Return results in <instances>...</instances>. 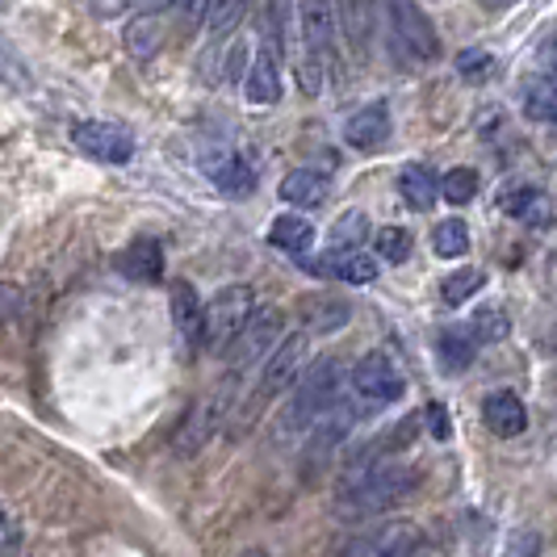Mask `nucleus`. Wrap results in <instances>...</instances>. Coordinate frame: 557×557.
<instances>
[{
	"instance_id": "obj_1",
	"label": "nucleus",
	"mask_w": 557,
	"mask_h": 557,
	"mask_svg": "<svg viewBox=\"0 0 557 557\" xmlns=\"http://www.w3.org/2000/svg\"><path fill=\"white\" fill-rule=\"evenodd\" d=\"M416 491V474L398 461H377V466H361L339 482V499L335 507L348 511V516H377V511H391L398 503L411 499Z\"/></svg>"
},
{
	"instance_id": "obj_2",
	"label": "nucleus",
	"mask_w": 557,
	"mask_h": 557,
	"mask_svg": "<svg viewBox=\"0 0 557 557\" xmlns=\"http://www.w3.org/2000/svg\"><path fill=\"white\" fill-rule=\"evenodd\" d=\"M348 391V377H344V364L332 361V357H323V361H314L302 373V382H298V391L289 394V407H285V432H302V428H314L319 419L327 416L332 407H339V398Z\"/></svg>"
},
{
	"instance_id": "obj_3",
	"label": "nucleus",
	"mask_w": 557,
	"mask_h": 557,
	"mask_svg": "<svg viewBox=\"0 0 557 557\" xmlns=\"http://www.w3.org/2000/svg\"><path fill=\"white\" fill-rule=\"evenodd\" d=\"M382 4H386V38H391V51L398 55V63H407V67L436 63L441 38L416 0H382Z\"/></svg>"
},
{
	"instance_id": "obj_4",
	"label": "nucleus",
	"mask_w": 557,
	"mask_h": 557,
	"mask_svg": "<svg viewBox=\"0 0 557 557\" xmlns=\"http://www.w3.org/2000/svg\"><path fill=\"white\" fill-rule=\"evenodd\" d=\"M251 289L248 285H226L214 294L210 307H201V344L214 348V352H226L231 339L239 335V327L248 323L251 314Z\"/></svg>"
},
{
	"instance_id": "obj_5",
	"label": "nucleus",
	"mask_w": 557,
	"mask_h": 557,
	"mask_svg": "<svg viewBox=\"0 0 557 557\" xmlns=\"http://www.w3.org/2000/svg\"><path fill=\"white\" fill-rule=\"evenodd\" d=\"M281 310L277 307H264V310H251L248 323L239 327V335L231 339V348H226V357L235 369H251V364H260L273 348H277L281 339Z\"/></svg>"
},
{
	"instance_id": "obj_6",
	"label": "nucleus",
	"mask_w": 557,
	"mask_h": 557,
	"mask_svg": "<svg viewBox=\"0 0 557 557\" xmlns=\"http://www.w3.org/2000/svg\"><path fill=\"white\" fill-rule=\"evenodd\" d=\"M72 143L81 147L84 156L101 160V164H126L135 156V135L122 126V122H101V117H88L72 131Z\"/></svg>"
},
{
	"instance_id": "obj_7",
	"label": "nucleus",
	"mask_w": 557,
	"mask_h": 557,
	"mask_svg": "<svg viewBox=\"0 0 557 557\" xmlns=\"http://www.w3.org/2000/svg\"><path fill=\"white\" fill-rule=\"evenodd\" d=\"M307 348H310V339L302 332L277 339V348L264 357V369H260V398H277L281 391L294 386L298 369L307 361Z\"/></svg>"
},
{
	"instance_id": "obj_8",
	"label": "nucleus",
	"mask_w": 557,
	"mask_h": 557,
	"mask_svg": "<svg viewBox=\"0 0 557 557\" xmlns=\"http://www.w3.org/2000/svg\"><path fill=\"white\" fill-rule=\"evenodd\" d=\"M352 391L373 398V403H398L403 398V373L386 352H364L361 361L352 364Z\"/></svg>"
},
{
	"instance_id": "obj_9",
	"label": "nucleus",
	"mask_w": 557,
	"mask_h": 557,
	"mask_svg": "<svg viewBox=\"0 0 557 557\" xmlns=\"http://www.w3.org/2000/svg\"><path fill=\"white\" fill-rule=\"evenodd\" d=\"M332 13H335V22H339L344 42L352 47V55L369 59L373 34H377V0H335Z\"/></svg>"
},
{
	"instance_id": "obj_10",
	"label": "nucleus",
	"mask_w": 557,
	"mask_h": 557,
	"mask_svg": "<svg viewBox=\"0 0 557 557\" xmlns=\"http://www.w3.org/2000/svg\"><path fill=\"white\" fill-rule=\"evenodd\" d=\"M298 26H302V42H307V59L327 63L335 42V13L332 0H298Z\"/></svg>"
},
{
	"instance_id": "obj_11",
	"label": "nucleus",
	"mask_w": 557,
	"mask_h": 557,
	"mask_svg": "<svg viewBox=\"0 0 557 557\" xmlns=\"http://www.w3.org/2000/svg\"><path fill=\"white\" fill-rule=\"evenodd\" d=\"M302 269H307V273H319V277L348 281V285H364V281L377 277V260L357 248H348V251L332 248L327 256H319V260H302Z\"/></svg>"
},
{
	"instance_id": "obj_12",
	"label": "nucleus",
	"mask_w": 557,
	"mask_h": 557,
	"mask_svg": "<svg viewBox=\"0 0 557 557\" xmlns=\"http://www.w3.org/2000/svg\"><path fill=\"white\" fill-rule=\"evenodd\" d=\"M386 139H391V110L382 101L364 106V110H357L344 122V143L357 147V151H373V147H382Z\"/></svg>"
},
{
	"instance_id": "obj_13",
	"label": "nucleus",
	"mask_w": 557,
	"mask_h": 557,
	"mask_svg": "<svg viewBox=\"0 0 557 557\" xmlns=\"http://www.w3.org/2000/svg\"><path fill=\"white\" fill-rule=\"evenodd\" d=\"M482 419H486V428H491L495 436L511 441V436H520V432L529 428V407L511 391H495L482 403Z\"/></svg>"
},
{
	"instance_id": "obj_14",
	"label": "nucleus",
	"mask_w": 557,
	"mask_h": 557,
	"mask_svg": "<svg viewBox=\"0 0 557 557\" xmlns=\"http://www.w3.org/2000/svg\"><path fill=\"white\" fill-rule=\"evenodd\" d=\"M244 97L251 106H277L281 101V67L269 47L251 59L248 76H244Z\"/></svg>"
},
{
	"instance_id": "obj_15",
	"label": "nucleus",
	"mask_w": 557,
	"mask_h": 557,
	"mask_svg": "<svg viewBox=\"0 0 557 557\" xmlns=\"http://www.w3.org/2000/svg\"><path fill=\"white\" fill-rule=\"evenodd\" d=\"M168 302H172L176 335H181L189 348H197V344H201V298H197V289L189 281H176L172 294H168Z\"/></svg>"
},
{
	"instance_id": "obj_16",
	"label": "nucleus",
	"mask_w": 557,
	"mask_h": 557,
	"mask_svg": "<svg viewBox=\"0 0 557 557\" xmlns=\"http://www.w3.org/2000/svg\"><path fill=\"white\" fill-rule=\"evenodd\" d=\"M352 423H357V411H348V407H332L327 416L310 428V448H307V453L314 457V461H323L332 448L344 445V436L352 432Z\"/></svg>"
},
{
	"instance_id": "obj_17",
	"label": "nucleus",
	"mask_w": 557,
	"mask_h": 557,
	"mask_svg": "<svg viewBox=\"0 0 557 557\" xmlns=\"http://www.w3.org/2000/svg\"><path fill=\"white\" fill-rule=\"evenodd\" d=\"M206 172H210V181L223 189V194H251L256 189V168L239 156V151H223L219 160H210L206 164Z\"/></svg>"
},
{
	"instance_id": "obj_18",
	"label": "nucleus",
	"mask_w": 557,
	"mask_h": 557,
	"mask_svg": "<svg viewBox=\"0 0 557 557\" xmlns=\"http://www.w3.org/2000/svg\"><path fill=\"white\" fill-rule=\"evenodd\" d=\"M411 536H416V529H407V524H386V529L364 532V536H352L348 545H339V557H391Z\"/></svg>"
},
{
	"instance_id": "obj_19",
	"label": "nucleus",
	"mask_w": 557,
	"mask_h": 557,
	"mask_svg": "<svg viewBox=\"0 0 557 557\" xmlns=\"http://www.w3.org/2000/svg\"><path fill=\"white\" fill-rule=\"evenodd\" d=\"M398 189H403V201L416 206V210H432L441 201V176L428 164H407L398 172Z\"/></svg>"
},
{
	"instance_id": "obj_20",
	"label": "nucleus",
	"mask_w": 557,
	"mask_h": 557,
	"mask_svg": "<svg viewBox=\"0 0 557 557\" xmlns=\"http://www.w3.org/2000/svg\"><path fill=\"white\" fill-rule=\"evenodd\" d=\"M122 273L135 281H160V273H164V248H160V239H135L131 248L122 251Z\"/></svg>"
},
{
	"instance_id": "obj_21",
	"label": "nucleus",
	"mask_w": 557,
	"mask_h": 557,
	"mask_svg": "<svg viewBox=\"0 0 557 557\" xmlns=\"http://www.w3.org/2000/svg\"><path fill=\"white\" fill-rule=\"evenodd\" d=\"M269 244L281 251H294V256H302V251L314 244V223H307L302 214H277L273 226H269Z\"/></svg>"
},
{
	"instance_id": "obj_22",
	"label": "nucleus",
	"mask_w": 557,
	"mask_h": 557,
	"mask_svg": "<svg viewBox=\"0 0 557 557\" xmlns=\"http://www.w3.org/2000/svg\"><path fill=\"white\" fill-rule=\"evenodd\" d=\"M281 197L289 201V206H323V197H327V181L319 176V172H310V168H298V172H289L285 181H281Z\"/></svg>"
},
{
	"instance_id": "obj_23",
	"label": "nucleus",
	"mask_w": 557,
	"mask_h": 557,
	"mask_svg": "<svg viewBox=\"0 0 557 557\" xmlns=\"http://www.w3.org/2000/svg\"><path fill=\"white\" fill-rule=\"evenodd\" d=\"M503 214H511V219H524V223H545V219H554V210L545 206V197L536 194L532 185H516V189H507L499 197Z\"/></svg>"
},
{
	"instance_id": "obj_24",
	"label": "nucleus",
	"mask_w": 557,
	"mask_h": 557,
	"mask_svg": "<svg viewBox=\"0 0 557 557\" xmlns=\"http://www.w3.org/2000/svg\"><path fill=\"white\" fill-rule=\"evenodd\" d=\"M436 357H441V369L445 373H466L478 357L474 335L466 332H441L436 335Z\"/></svg>"
},
{
	"instance_id": "obj_25",
	"label": "nucleus",
	"mask_w": 557,
	"mask_h": 557,
	"mask_svg": "<svg viewBox=\"0 0 557 557\" xmlns=\"http://www.w3.org/2000/svg\"><path fill=\"white\" fill-rule=\"evenodd\" d=\"M524 113L532 122H557V76H532L524 84Z\"/></svg>"
},
{
	"instance_id": "obj_26",
	"label": "nucleus",
	"mask_w": 557,
	"mask_h": 557,
	"mask_svg": "<svg viewBox=\"0 0 557 557\" xmlns=\"http://www.w3.org/2000/svg\"><path fill=\"white\" fill-rule=\"evenodd\" d=\"M164 42V22L156 13H139L131 26H126V51L135 59H151Z\"/></svg>"
},
{
	"instance_id": "obj_27",
	"label": "nucleus",
	"mask_w": 557,
	"mask_h": 557,
	"mask_svg": "<svg viewBox=\"0 0 557 557\" xmlns=\"http://www.w3.org/2000/svg\"><path fill=\"white\" fill-rule=\"evenodd\" d=\"M244 13H248V0H206V29H210V38H223L231 29L244 22Z\"/></svg>"
},
{
	"instance_id": "obj_28",
	"label": "nucleus",
	"mask_w": 557,
	"mask_h": 557,
	"mask_svg": "<svg viewBox=\"0 0 557 557\" xmlns=\"http://www.w3.org/2000/svg\"><path fill=\"white\" fill-rule=\"evenodd\" d=\"M348 319H352L348 302H335V298H319V302H307V323L314 327V332H339Z\"/></svg>"
},
{
	"instance_id": "obj_29",
	"label": "nucleus",
	"mask_w": 557,
	"mask_h": 557,
	"mask_svg": "<svg viewBox=\"0 0 557 557\" xmlns=\"http://www.w3.org/2000/svg\"><path fill=\"white\" fill-rule=\"evenodd\" d=\"M482 269H457L453 277H445L441 285V298H445L448 307H461V302H470L478 289H482Z\"/></svg>"
},
{
	"instance_id": "obj_30",
	"label": "nucleus",
	"mask_w": 557,
	"mask_h": 557,
	"mask_svg": "<svg viewBox=\"0 0 557 557\" xmlns=\"http://www.w3.org/2000/svg\"><path fill=\"white\" fill-rule=\"evenodd\" d=\"M432 248H436V256H466L470 251V231H466V223L461 219H448V223L436 226V235H432Z\"/></svg>"
},
{
	"instance_id": "obj_31",
	"label": "nucleus",
	"mask_w": 557,
	"mask_h": 557,
	"mask_svg": "<svg viewBox=\"0 0 557 557\" xmlns=\"http://www.w3.org/2000/svg\"><path fill=\"white\" fill-rule=\"evenodd\" d=\"M441 197H448L453 206H466L478 197V172L474 168H453L448 176H441Z\"/></svg>"
},
{
	"instance_id": "obj_32",
	"label": "nucleus",
	"mask_w": 557,
	"mask_h": 557,
	"mask_svg": "<svg viewBox=\"0 0 557 557\" xmlns=\"http://www.w3.org/2000/svg\"><path fill=\"white\" fill-rule=\"evenodd\" d=\"M373 244H377V256H382L386 264H403V260L411 256V248H416V239H411L403 226H382Z\"/></svg>"
},
{
	"instance_id": "obj_33",
	"label": "nucleus",
	"mask_w": 557,
	"mask_h": 557,
	"mask_svg": "<svg viewBox=\"0 0 557 557\" xmlns=\"http://www.w3.org/2000/svg\"><path fill=\"white\" fill-rule=\"evenodd\" d=\"M214 423H219V407H214V403H206V407L189 419V432H185L176 445L185 448V453H194V448L206 445V436H210V428H214Z\"/></svg>"
},
{
	"instance_id": "obj_34",
	"label": "nucleus",
	"mask_w": 557,
	"mask_h": 557,
	"mask_svg": "<svg viewBox=\"0 0 557 557\" xmlns=\"http://www.w3.org/2000/svg\"><path fill=\"white\" fill-rule=\"evenodd\" d=\"M364 235H369V226H364L361 210H348V214H344V219L332 226V244H335V248H344V244H348V248H357Z\"/></svg>"
},
{
	"instance_id": "obj_35",
	"label": "nucleus",
	"mask_w": 557,
	"mask_h": 557,
	"mask_svg": "<svg viewBox=\"0 0 557 557\" xmlns=\"http://www.w3.org/2000/svg\"><path fill=\"white\" fill-rule=\"evenodd\" d=\"M457 72H461V76H466V81H486V76H491V72H495V55H491V51H461V55H457Z\"/></svg>"
},
{
	"instance_id": "obj_36",
	"label": "nucleus",
	"mask_w": 557,
	"mask_h": 557,
	"mask_svg": "<svg viewBox=\"0 0 557 557\" xmlns=\"http://www.w3.org/2000/svg\"><path fill=\"white\" fill-rule=\"evenodd\" d=\"M503 335H507V314H503L499 307L474 314V339L491 344V339H503Z\"/></svg>"
},
{
	"instance_id": "obj_37",
	"label": "nucleus",
	"mask_w": 557,
	"mask_h": 557,
	"mask_svg": "<svg viewBox=\"0 0 557 557\" xmlns=\"http://www.w3.org/2000/svg\"><path fill=\"white\" fill-rule=\"evenodd\" d=\"M0 84H13V88H22L26 92L29 88V76H26V67L17 63V59L9 55L4 47H0Z\"/></svg>"
},
{
	"instance_id": "obj_38",
	"label": "nucleus",
	"mask_w": 557,
	"mask_h": 557,
	"mask_svg": "<svg viewBox=\"0 0 557 557\" xmlns=\"http://www.w3.org/2000/svg\"><path fill=\"white\" fill-rule=\"evenodd\" d=\"M428 423H432V436H436V441H448V428H453V423H448V411L441 403L428 407Z\"/></svg>"
},
{
	"instance_id": "obj_39",
	"label": "nucleus",
	"mask_w": 557,
	"mask_h": 557,
	"mask_svg": "<svg viewBox=\"0 0 557 557\" xmlns=\"http://www.w3.org/2000/svg\"><path fill=\"white\" fill-rule=\"evenodd\" d=\"M482 4H491V9H499V4H507V0H482Z\"/></svg>"
},
{
	"instance_id": "obj_40",
	"label": "nucleus",
	"mask_w": 557,
	"mask_h": 557,
	"mask_svg": "<svg viewBox=\"0 0 557 557\" xmlns=\"http://www.w3.org/2000/svg\"><path fill=\"white\" fill-rule=\"evenodd\" d=\"M0 536H4V511H0Z\"/></svg>"
}]
</instances>
